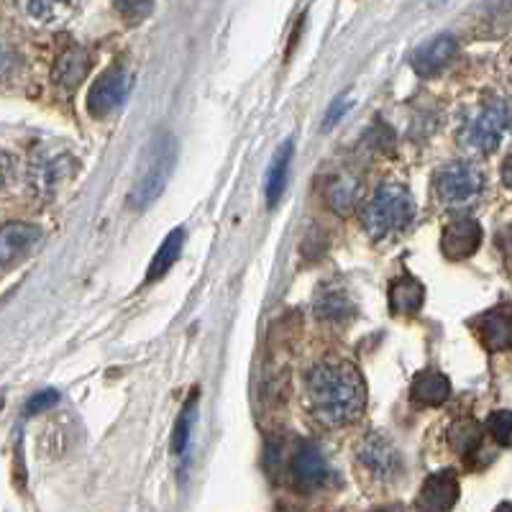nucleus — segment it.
<instances>
[{
	"label": "nucleus",
	"mask_w": 512,
	"mask_h": 512,
	"mask_svg": "<svg viewBox=\"0 0 512 512\" xmlns=\"http://www.w3.org/2000/svg\"><path fill=\"white\" fill-rule=\"evenodd\" d=\"M308 402L326 425H346L367 405V384L351 364L323 361L308 374Z\"/></svg>",
	"instance_id": "f257e3e1"
},
{
	"label": "nucleus",
	"mask_w": 512,
	"mask_h": 512,
	"mask_svg": "<svg viewBox=\"0 0 512 512\" xmlns=\"http://www.w3.org/2000/svg\"><path fill=\"white\" fill-rule=\"evenodd\" d=\"M415 218V200L405 185L397 182H382L372 195L364 210L361 223L367 228L372 239H387L402 233Z\"/></svg>",
	"instance_id": "f03ea898"
},
{
	"label": "nucleus",
	"mask_w": 512,
	"mask_h": 512,
	"mask_svg": "<svg viewBox=\"0 0 512 512\" xmlns=\"http://www.w3.org/2000/svg\"><path fill=\"white\" fill-rule=\"evenodd\" d=\"M177 162V141L175 136L162 131L146 146V159L136 175L134 187L128 192V205L134 210H144L154 203L167 187L172 167Z\"/></svg>",
	"instance_id": "7ed1b4c3"
},
{
	"label": "nucleus",
	"mask_w": 512,
	"mask_h": 512,
	"mask_svg": "<svg viewBox=\"0 0 512 512\" xmlns=\"http://www.w3.org/2000/svg\"><path fill=\"white\" fill-rule=\"evenodd\" d=\"M507 126H510L507 105L500 100H492V103H484L474 116L466 118L459 131V141L469 152L489 154L500 146Z\"/></svg>",
	"instance_id": "20e7f679"
},
{
	"label": "nucleus",
	"mask_w": 512,
	"mask_h": 512,
	"mask_svg": "<svg viewBox=\"0 0 512 512\" xmlns=\"http://www.w3.org/2000/svg\"><path fill=\"white\" fill-rule=\"evenodd\" d=\"M484 187V177L474 164H446L436 175V192L438 198L451 208L472 203Z\"/></svg>",
	"instance_id": "39448f33"
},
{
	"label": "nucleus",
	"mask_w": 512,
	"mask_h": 512,
	"mask_svg": "<svg viewBox=\"0 0 512 512\" xmlns=\"http://www.w3.org/2000/svg\"><path fill=\"white\" fill-rule=\"evenodd\" d=\"M128 88H131V77H128L126 67L116 64L108 72L93 82V88L88 93V111L95 118H108L121 108L126 100Z\"/></svg>",
	"instance_id": "423d86ee"
},
{
	"label": "nucleus",
	"mask_w": 512,
	"mask_h": 512,
	"mask_svg": "<svg viewBox=\"0 0 512 512\" xmlns=\"http://www.w3.org/2000/svg\"><path fill=\"white\" fill-rule=\"evenodd\" d=\"M41 241V228L31 223H8L0 228V269L21 262Z\"/></svg>",
	"instance_id": "0eeeda50"
},
{
	"label": "nucleus",
	"mask_w": 512,
	"mask_h": 512,
	"mask_svg": "<svg viewBox=\"0 0 512 512\" xmlns=\"http://www.w3.org/2000/svg\"><path fill=\"white\" fill-rule=\"evenodd\" d=\"M292 479L300 489L313 492V489L323 487L328 482V464L326 456L320 454V448L313 443H303L292 454Z\"/></svg>",
	"instance_id": "6e6552de"
},
{
	"label": "nucleus",
	"mask_w": 512,
	"mask_h": 512,
	"mask_svg": "<svg viewBox=\"0 0 512 512\" xmlns=\"http://www.w3.org/2000/svg\"><path fill=\"white\" fill-rule=\"evenodd\" d=\"M479 244H482V226L474 218H456L454 223L443 228L441 249L454 262L472 256L479 249Z\"/></svg>",
	"instance_id": "1a4fd4ad"
},
{
	"label": "nucleus",
	"mask_w": 512,
	"mask_h": 512,
	"mask_svg": "<svg viewBox=\"0 0 512 512\" xmlns=\"http://www.w3.org/2000/svg\"><path fill=\"white\" fill-rule=\"evenodd\" d=\"M361 464L367 466V472H372L377 479H392L397 472H400V454H397V448L392 446L387 438L372 436L364 438L359 448Z\"/></svg>",
	"instance_id": "9d476101"
},
{
	"label": "nucleus",
	"mask_w": 512,
	"mask_h": 512,
	"mask_svg": "<svg viewBox=\"0 0 512 512\" xmlns=\"http://www.w3.org/2000/svg\"><path fill=\"white\" fill-rule=\"evenodd\" d=\"M456 502H459V479L448 469L431 474L420 487V510H451Z\"/></svg>",
	"instance_id": "9b49d317"
},
{
	"label": "nucleus",
	"mask_w": 512,
	"mask_h": 512,
	"mask_svg": "<svg viewBox=\"0 0 512 512\" xmlns=\"http://www.w3.org/2000/svg\"><path fill=\"white\" fill-rule=\"evenodd\" d=\"M456 57V39L451 34H441L433 41L423 44L418 52L413 54V70L420 77H433L448 67V62Z\"/></svg>",
	"instance_id": "f8f14e48"
},
{
	"label": "nucleus",
	"mask_w": 512,
	"mask_h": 512,
	"mask_svg": "<svg viewBox=\"0 0 512 512\" xmlns=\"http://www.w3.org/2000/svg\"><path fill=\"white\" fill-rule=\"evenodd\" d=\"M474 326H477L479 338H482L489 351H507L512 346V318L507 305L479 315L474 320Z\"/></svg>",
	"instance_id": "ddd939ff"
},
{
	"label": "nucleus",
	"mask_w": 512,
	"mask_h": 512,
	"mask_svg": "<svg viewBox=\"0 0 512 512\" xmlns=\"http://www.w3.org/2000/svg\"><path fill=\"white\" fill-rule=\"evenodd\" d=\"M292 141H285V144L274 152L272 162H269L267 169V180H264V192H267V205L274 208V205L280 203L282 195H285L287 187V175H290V164H292Z\"/></svg>",
	"instance_id": "4468645a"
},
{
	"label": "nucleus",
	"mask_w": 512,
	"mask_h": 512,
	"mask_svg": "<svg viewBox=\"0 0 512 512\" xmlns=\"http://www.w3.org/2000/svg\"><path fill=\"white\" fill-rule=\"evenodd\" d=\"M425 303V290L415 277L402 274L390 285V310L397 315L420 313Z\"/></svg>",
	"instance_id": "2eb2a0df"
},
{
	"label": "nucleus",
	"mask_w": 512,
	"mask_h": 512,
	"mask_svg": "<svg viewBox=\"0 0 512 512\" xmlns=\"http://www.w3.org/2000/svg\"><path fill=\"white\" fill-rule=\"evenodd\" d=\"M361 195V185L354 175L349 172H336V175L328 180L326 187V200L338 216H349L351 210L356 208Z\"/></svg>",
	"instance_id": "dca6fc26"
},
{
	"label": "nucleus",
	"mask_w": 512,
	"mask_h": 512,
	"mask_svg": "<svg viewBox=\"0 0 512 512\" xmlns=\"http://www.w3.org/2000/svg\"><path fill=\"white\" fill-rule=\"evenodd\" d=\"M410 395H413V400L420 402V405H431V408L433 405H443V402L451 397V382H448V377H443L441 372L428 369V372L415 374Z\"/></svg>",
	"instance_id": "f3484780"
},
{
	"label": "nucleus",
	"mask_w": 512,
	"mask_h": 512,
	"mask_svg": "<svg viewBox=\"0 0 512 512\" xmlns=\"http://www.w3.org/2000/svg\"><path fill=\"white\" fill-rule=\"evenodd\" d=\"M88 67H90L88 52L80 47H70L62 57L57 59V64H54V82H57L59 88L75 90L82 82V77L88 75Z\"/></svg>",
	"instance_id": "a211bd4d"
},
{
	"label": "nucleus",
	"mask_w": 512,
	"mask_h": 512,
	"mask_svg": "<svg viewBox=\"0 0 512 512\" xmlns=\"http://www.w3.org/2000/svg\"><path fill=\"white\" fill-rule=\"evenodd\" d=\"M315 313L328 323H344L354 315V303L341 287H323L315 297Z\"/></svg>",
	"instance_id": "6ab92c4d"
},
{
	"label": "nucleus",
	"mask_w": 512,
	"mask_h": 512,
	"mask_svg": "<svg viewBox=\"0 0 512 512\" xmlns=\"http://www.w3.org/2000/svg\"><path fill=\"white\" fill-rule=\"evenodd\" d=\"M182 244H185V231H182V228H175V231L169 233L167 239L162 241L157 254H154L152 264H149V272H146V282H157L159 277L167 274V269H172V264H175L177 256H180Z\"/></svg>",
	"instance_id": "aec40b11"
},
{
	"label": "nucleus",
	"mask_w": 512,
	"mask_h": 512,
	"mask_svg": "<svg viewBox=\"0 0 512 512\" xmlns=\"http://www.w3.org/2000/svg\"><path fill=\"white\" fill-rule=\"evenodd\" d=\"M64 159H41L31 169V182H34V190L44 198H49L54 190H57V182L67 180L62 169Z\"/></svg>",
	"instance_id": "412c9836"
},
{
	"label": "nucleus",
	"mask_w": 512,
	"mask_h": 512,
	"mask_svg": "<svg viewBox=\"0 0 512 512\" xmlns=\"http://www.w3.org/2000/svg\"><path fill=\"white\" fill-rule=\"evenodd\" d=\"M24 8L41 24H57L75 8V0H24Z\"/></svg>",
	"instance_id": "4be33fe9"
},
{
	"label": "nucleus",
	"mask_w": 512,
	"mask_h": 512,
	"mask_svg": "<svg viewBox=\"0 0 512 512\" xmlns=\"http://www.w3.org/2000/svg\"><path fill=\"white\" fill-rule=\"evenodd\" d=\"M448 438H451V446H454L461 456H472L479 448V443H482V431H479V423L464 418L459 420V423H454L451 436Z\"/></svg>",
	"instance_id": "5701e85b"
},
{
	"label": "nucleus",
	"mask_w": 512,
	"mask_h": 512,
	"mask_svg": "<svg viewBox=\"0 0 512 512\" xmlns=\"http://www.w3.org/2000/svg\"><path fill=\"white\" fill-rule=\"evenodd\" d=\"M195 408H198V395H192L190 402L185 405L182 415L177 418L175 425V436H172V451L175 454H182L190 443V433H192V423H195Z\"/></svg>",
	"instance_id": "b1692460"
},
{
	"label": "nucleus",
	"mask_w": 512,
	"mask_h": 512,
	"mask_svg": "<svg viewBox=\"0 0 512 512\" xmlns=\"http://www.w3.org/2000/svg\"><path fill=\"white\" fill-rule=\"evenodd\" d=\"M116 8L128 24H139L154 11V0H116Z\"/></svg>",
	"instance_id": "393cba45"
},
{
	"label": "nucleus",
	"mask_w": 512,
	"mask_h": 512,
	"mask_svg": "<svg viewBox=\"0 0 512 512\" xmlns=\"http://www.w3.org/2000/svg\"><path fill=\"white\" fill-rule=\"evenodd\" d=\"M489 431L495 436L500 446H510V431H512V415L507 410H500L489 418Z\"/></svg>",
	"instance_id": "a878e982"
},
{
	"label": "nucleus",
	"mask_w": 512,
	"mask_h": 512,
	"mask_svg": "<svg viewBox=\"0 0 512 512\" xmlns=\"http://www.w3.org/2000/svg\"><path fill=\"white\" fill-rule=\"evenodd\" d=\"M57 400H59V395L54 390L39 392V395H34L29 400V405H26V413H29V415L44 413V410H49L52 405H57Z\"/></svg>",
	"instance_id": "bb28decb"
},
{
	"label": "nucleus",
	"mask_w": 512,
	"mask_h": 512,
	"mask_svg": "<svg viewBox=\"0 0 512 512\" xmlns=\"http://www.w3.org/2000/svg\"><path fill=\"white\" fill-rule=\"evenodd\" d=\"M346 108H349V105H346V100L338 98L336 103H333V111H328V116H326V121H323V126H326V128L336 126L338 118H341L346 113Z\"/></svg>",
	"instance_id": "cd10ccee"
},
{
	"label": "nucleus",
	"mask_w": 512,
	"mask_h": 512,
	"mask_svg": "<svg viewBox=\"0 0 512 512\" xmlns=\"http://www.w3.org/2000/svg\"><path fill=\"white\" fill-rule=\"evenodd\" d=\"M13 172V159L8 154H0V185H6Z\"/></svg>",
	"instance_id": "c85d7f7f"
}]
</instances>
